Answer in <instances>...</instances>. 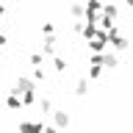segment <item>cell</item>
I'll return each instance as SVG.
<instances>
[{
	"label": "cell",
	"instance_id": "6da1fadb",
	"mask_svg": "<svg viewBox=\"0 0 133 133\" xmlns=\"http://www.w3.org/2000/svg\"><path fill=\"white\" fill-rule=\"evenodd\" d=\"M108 47H114V50H119V53H122V50H128V47H130V42H128L122 33H119V36H114V39L108 42Z\"/></svg>",
	"mask_w": 133,
	"mask_h": 133
},
{
	"label": "cell",
	"instance_id": "7a4b0ae2",
	"mask_svg": "<svg viewBox=\"0 0 133 133\" xmlns=\"http://www.w3.org/2000/svg\"><path fill=\"white\" fill-rule=\"evenodd\" d=\"M19 130H22V133H42V130H44V125H42V122H22V125H19Z\"/></svg>",
	"mask_w": 133,
	"mask_h": 133
},
{
	"label": "cell",
	"instance_id": "3957f363",
	"mask_svg": "<svg viewBox=\"0 0 133 133\" xmlns=\"http://www.w3.org/2000/svg\"><path fill=\"white\" fill-rule=\"evenodd\" d=\"M53 116H56V128L58 130L69 125V114H66V111H53Z\"/></svg>",
	"mask_w": 133,
	"mask_h": 133
},
{
	"label": "cell",
	"instance_id": "277c9868",
	"mask_svg": "<svg viewBox=\"0 0 133 133\" xmlns=\"http://www.w3.org/2000/svg\"><path fill=\"white\" fill-rule=\"evenodd\" d=\"M100 11H103V0H89L83 8V14H100Z\"/></svg>",
	"mask_w": 133,
	"mask_h": 133
},
{
	"label": "cell",
	"instance_id": "5b68a950",
	"mask_svg": "<svg viewBox=\"0 0 133 133\" xmlns=\"http://www.w3.org/2000/svg\"><path fill=\"white\" fill-rule=\"evenodd\" d=\"M97 31H100V28H97V25H91V22H86V25L81 28V33H83V39H86V42L94 39V36H97Z\"/></svg>",
	"mask_w": 133,
	"mask_h": 133
},
{
	"label": "cell",
	"instance_id": "8992f818",
	"mask_svg": "<svg viewBox=\"0 0 133 133\" xmlns=\"http://www.w3.org/2000/svg\"><path fill=\"white\" fill-rule=\"evenodd\" d=\"M75 94H78V97L89 94V78H81V81H78V86H75Z\"/></svg>",
	"mask_w": 133,
	"mask_h": 133
},
{
	"label": "cell",
	"instance_id": "52a82bcc",
	"mask_svg": "<svg viewBox=\"0 0 133 133\" xmlns=\"http://www.w3.org/2000/svg\"><path fill=\"white\" fill-rule=\"evenodd\" d=\"M100 14H105V17H111V19H116V14H119V8L114 6V3H103V11Z\"/></svg>",
	"mask_w": 133,
	"mask_h": 133
},
{
	"label": "cell",
	"instance_id": "ba28073f",
	"mask_svg": "<svg viewBox=\"0 0 133 133\" xmlns=\"http://www.w3.org/2000/svg\"><path fill=\"white\" fill-rule=\"evenodd\" d=\"M100 75H103V66L94 64V61H89V81H97Z\"/></svg>",
	"mask_w": 133,
	"mask_h": 133
},
{
	"label": "cell",
	"instance_id": "9c48e42d",
	"mask_svg": "<svg viewBox=\"0 0 133 133\" xmlns=\"http://www.w3.org/2000/svg\"><path fill=\"white\" fill-rule=\"evenodd\" d=\"M42 47H44V56H53V53H56V39H53V36H47Z\"/></svg>",
	"mask_w": 133,
	"mask_h": 133
},
{
	"label": "cell",
	"instance_id": "30bf717a",
	"mask_svg": "<svg viewBox=\"0 0 133 133\" xmlns=\"http://www.w3.org/2000/svg\"><path fill=\"white\" fill-rule=\"evenodd\" d=\"M53 66H56V72H66V61L64 58H53Z\"/></svg>",
	"mask_w": 133,
	"mask_h": 133
},
{
	"label": "cell",
	"instance_id": "8fae6325",
	"mask_svg": "<svg viewBox=\"0 0 133 133\" xmlns=\"http://www.w3.org/2000/svg\"><path fill=\"white\" fill-rule=\"evenodd\" d=\"M69 14L72 17H83V6L81 3H72V6H69Z\"/></svg>",
	"mask_w": 133,
	"mask_h": 133
},
{
	"label": "cell",
	"instance_id": "7c38bea8",
	"mask_svg": "<svg viewBox=\"0 0 133 133\" xmlns=\"http://www.w3.org/2000/svg\"><path fill=\"white\" fill-rule=\"evenodd\" d=\"M19 105H22V100H19V97H8V108H14V111H17Z\"/></svg>",
	"mask_w": 133,
	"mask_h": 133
},
{
	"label": "cell",
	"instance_id": "4fadbf2b",
	"mask_svg": "<svg viewBox=\"0 0 133 133\" xmlns=\"http://www.w3.org/2000/svg\"><path fill=\"white\" fill-rule=\"evenodd\" d=\"M42 111H44V114H53V103H50V100H42Z\"/></svg>",
	"mask_w": 133,
	"mask_h": 133
},
{
	"label": "cell",
	"instance_id": "5bb4252c",
	"mask_svg": "<svg viewBox=\"0 0 133 133\" xmlns=\"http://www.w3.org/2000/svg\"><path fill=\"white\" fill-rule=\"evenodd\" d=\"M42 61H44V58H42V56H39V53H36V56H31V64H36V66H39V64H42Z\"/></svg>",
	"mask_w": 133,
	"mask_h": 133
},
{
	"label": "cell",
	"instance_id": "9a60e30c",
	"mask_svg": "<svg viewBox=\"0 0 133 133\" xmlns=\"http://www.w3.org/2000/svg\"><path fill=\"white\" fill-rule=\"evenodd\" d=\"M42 133H58V128H44Z\"/></svg>",
	"mask_w": 133,
	"mask_h": 133
},
{
	"label": "cell",
	"instance_id": "2e32d148",
	"mask_svg": "<svg viewBox=\"0 0 133 133\" xmlns=\"http://www.w3.org/2000/svg\"><path fill=\"white\" fill-rule=\"evenodd\" d=\"M0 44H6V36H3V33H0Z\"/></svg>",
	"mask_w": 133,
	"mask_h": 133
},
{
	"label": "cell",
	"instance_id": "e0dca14e",
	"mask_svg": "<svg viewBox=\"0 0 133 133\" xmlns=\"http://www.w3.org/2000/svg\"><path fill=\"white\" fill-rule=\"evenodd\" d=\"M125 3H128V8H133V0H125Z\"/></svg>",
	"mask_w": 133,
	"mask_h": 133
},
{
	"label": "cell",
	"instance_id": "ac0fdd59",
	"mask_svg": "<svg viewBox=\"0 0 133 133\" xmlns=\"http://www.w3.org/2000/svg\"><path fill=\"white\" fill-rule=\"evenodd\" d=\"M0 14H3V6H0Z\"/></svg>",
	"mask_w": 133,
	"mask_h": 133
}]
</instances>
